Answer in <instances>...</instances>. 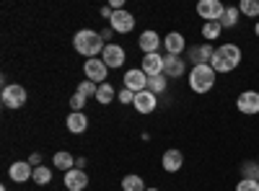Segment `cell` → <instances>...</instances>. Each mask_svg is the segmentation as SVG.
<instances>
[{
  "label": "cell",
  "instance_id": "6da1fadb",
  "mask_svg": "<svg viewBox=\"0 0 259 191\" xmlns=\"http://www.w3.org/2000/svg\"><path fill=\"white\" fill-rule=\"evenodd\" d=\"M241 62V49L236 44H223V47H215V54L210 59V68L215 73H233Z\"/></svg>",
  "mask_w": 259,
  "mask_h": 191
},
{
  "label": "cell",
  "instance_id": "7a4b0ae2",
  "mask_svg": "<svg viewBox=\"0 0 259 191\" xmlns=\"http://www.w3.org/2000/svg\"><path fill=\"white\" fill-rule=\"evenodd\" d=\"M73 47H75V52H78V54L94 59L99 52H104V47H106V44H104L101 34H96V31H91V29H80V31L73 36Z\"/></svg>",
  "mask_w": 259,
  "mask_h": 191
},
{
  "label": "cell",
  "instance_id": "3957f363",
  "mask_svg": "<svg viewBox=\"0 0 259 191\" xmlns=\"http://www.w3.org/2000/svg\"><path fill=\"white\" fill-rule=\"evenodd\" d=\"M215 73L210 65H192L189 70V88L194 93H210L212 86H215Z\"/></svg>",
  "mask_w": 259,
  "mask_h": 191
},
{
  "label": "cell",
  "instance_id": "277c9868",
  "mask_svg": "<svg viewBox=\"0 0 259 191\" xmlns=\"http://www.w3.org/2000/svg\"><path fill=\"white\" fill-rule=\"evenodd\" d=\"M0 98H3L8 109H21L26 103V88L18 86V83H8V86H3V96Z\"/></svg>",
  "mask_w": 259,
  "mask_h": 191
},
{
  "label": "cell",
  "instance_id": "5b68a950",
  "mask_svg": "<svg viewBox=\"0 0 259 191\" xmlns=\"http://www.w3.org/2000/svg\"><path fill=\"white\" fill-rule=\"evenodd\" d=\"M83 73H85V80H91V83H96V86H101V83L106 80V73H109V68H106L104 59L94 57V59H85Z\"/></svg>",
  "mask_w": 259,
  "mask_h": 191
},
{
  "label": "cell",
  "instance_id": "8992f818",
  "mask_svg": "<svg viewBox=\"0 0 259 191\" xmlns=\"http://www.w3.org/2000/svg\"><path fill=\"white\" fill-rule=\"evenodd\" d=\"M223 11H226V6L221 3V0H200L197 3V13H200V18L205 21H221V16H223Z\"/></svg>",
  "mask_w": 259,
  "mask_h": 191
},
{
  "label": "cell",
  "instance_id": "52a82bcc",
  "mask_svg": "<svg viewBox=\"0 0 259 191\" xmlns=\"http://www.w3.org/2000/svg\"><path fill=\"white\" fill-rule=\"evenodd\" d=\"M236 109L246 116L259 114V91H244L239 98H236Z\"/></svg>",
  "mask_w": 259,
  "mask_h": 191
},
{
  "label": "cell",
  "instance_id": "ba28073f",
  "mask_svg": "<svg viewBox=\"0 0 259 191\" xmlns=\"http://www.w3.org/2000/svg\"><path fill=\"white\" fill-rule=\"evenodd\" d=\"M112 31H117V34H130L135 29V16L133 13H127V11H114V16H112Z\"/></svg>",
  "mask_w": 259,
  "mask_h": 191
},
{
  "label": "cell",
  "instance_id": "9c48e42d",
  "mask_svg": "<svg viewBox=\"0 0 259 191\" xmlns=\"http://www.w3.org/2000/svg\"><path fill=\"white\" fill-rule=\"evenodd\" d=\"M8 176H11L16 183L31 181V178H34V165H31L29 160H16V163L8 168Z\"/></svg>",
  "mask_w": 259,
  "mask_h": 191
},
{
  "label": "cell",
  "instance_id": "30bf717a",
  "mask_svg": "<svg viewBox=\"0 0 259 191\" xmlns=\"http://www.w3.org/2000/svg\"><path fill=\"white\" fill-rule=\"evenodd\" d=\"M124 88L135 91V93H143L148 91V75L138 68V70H127L124 73Z\"/></svg>",
  "mask_w": 259,
  "mask_h": 191
},
{
  "label": "cell",
  "instance_id": "8fae6325",
  "mask_svg": "<svg viewBox=\"0 0 259 191\" xmlns=\"http://www.w3.org/2000/svg\"><path fill=\"white\" fill-rule=\"evenodd\" d=\"M135 111L138 114H153L156 106H158V96L150 93V91H143V93H135Z\"/></svg>",
  "mask_w": 259,
  "mask_h": 191
},
{
  "label": "cell",
  "instance_id": "7c38bea8",
  "mask_svg": "<svg viewBox=\"0 0 259 191\" xmlns=\"http://www.w3.org/2000/svg\"><path fill=\"white\" fill-rule=\"evenodd\" d=\"M124 49L119 44H106L104 52H101V59L106 62V68H122L124 65Z\"/></svg>",
  "mask_w": 259,
  "mask_h": 191
},
{
  "label": "cell",
  "instance_id": "4fadbf2b",
  "mask_svg": "<svg viewBox=\"0 0 259 191\" xmlns=\"http://www.w3.org/2000/svg\"><path fill=\"white\" fill-rule=\"evenodd\" d=\"M140 70L148 75V78H153V75H163V57L156 52V54H145L143 62H140Z\"/></svg>",
  "mask_w": 259,
  "mask_h": 191
},
{
  "label": "cell",
  "instance_id": "5bb4252c",
  "mask_svg": "<svg viewBox=\"0 0 259 191\" xmlns=\"http://www.w3.org/2000/svg\"><path fill=\"white\" fill-rule=\"evenodd\" d=\"M184 70H187V62H182V57L163 54V75L166 78H182Z\"/></svg>",
  "mask_w": 259,
  "mask_h": 191
},
{
  "label": "cell",
  "instance_id": "9a60e30c",
  "mask_svg": "<svg viewBox=\"0 0 259 191\" xmlns=\"http://www.w3.org/2000/svg\"><path fill=\"white\" fill-rule=\"evenodd\" d=\"M65 186H68V191H83L89 186V176L80 168H73V171L65 173Z\"/></svg>",
  "mask_w": 259,
  "mask_h": 191
},
{
  "label": "cell",
  "instance_id": "2e32d148",
  "mask_svg": "<svg viewBox=\"0 0 259 191\" xmlns=\"http://www.w3.org/2000/svg\"><path fill=\"white\" fill-rule=\"evenodd\" d=\"M212 54H215V47H212V44H207V41H202L200 47L189 49V59L194 62V65H210Z\"/></svg>",
  "mask_w": 259,
  "mask_h": 191
},
{
  "label": "cell",
  "instance_id": "e0dca14e",
  "mask_svg": "<svg viewBox=\"0 0 259 191\" xmlns=\"http://www.w3.org/2000/svg\"><path fill=\"white\" fill-rule=\"evenodd\" d=\"M161 163H163L166 173H177V171H182V165H184V155H182V150H174V147H171V150L163 153Z\"/></svg>",
  "mask_w": 259,
  "mask_h": 191
},
{
  "label": "cell",
  "instance_id": "ac0fdd59",
  "mask_svg": "<svg viewBox=\"0 0 259 191\" xmlns=\"http://www.w3.org/2000/svg\"><path fill=\"white\" fill-rule=\"evenodd\" d=\"M138 44H140V49H143L145 54H156V52L161 49V36H158L156 31H143L140 39H138Z\"/></svg>",
  "mask_w": 259,
  "mask_h": 191
},
{
  "label": "cell",
  "instance_id": "d6986e66",
  "mask_svg": "<svg viewBox=\"0 0 259 191\" xmlns=\"http://www.w3.org/2000/svg\"><path fill=\"white\" fill-rule=\"evenodd\" d=\"M163 47H166V54L182 57V52H184V36H182L179 31H171V34L163 39Z\"/></svg>",
  "mask_w": 259,
  "mask_h": 191
},
{
  "label": "cell",
  "instance_id": "ffe728a7",
  "mask_svg": "<svg viewBox=\"0 0 259 191\" xmlns=\"http://www.w3.org/2000/svg\"><path fill=\"white\" fill-rule=\"evenodd\" d=\"M68 130H70L73 135H83L85 130H89V119H85L83 111H73V114L68 116Z\"/></svg>",
  "mask_w": 259,
  "mask_h": 191
},
{
  "label": "cell",
  "instance_id": "44dd1931",
  "mask_svg": "<svg viewBox=\"0 0 259 191\" xmlns=\"http://www.w3.org/2000/svg\"><path fill=\"white\" fill-rule=\"evenodd\" d=\"M239 16H241L239 6H226V11H223V16H221V26H223V29H233L236 24H239Z\"/></svg>",
  "mask_w": 259,
  "mask_h": 191
},
{
  "label": "cell",
  "instance_id": "7402d4cb",
  "mask_svg": "<svg viewBox=\"0 0 259 191\" xmlns=\"http://www.w3.org/2000/svg\"><path fill=\"white\" fill-rule=\"evenodd\" d=\"M114 96H117V91H114V86H109V83H101L99 91H96V101L101 106H109L114 101Z\"/></svg>",
  "mask_w": 259,
  "mask_h": 191
},
{
  "label": "cell",
  "instance_id": "603a6c76",
  "mask_svg": "<svg viewBox=\"0 0 259 191\" xmlns=\"http://www.w3.org/2000/svg\"><path fill=\"white\" fill-rule=\"evenodd\" d=\"M52 163L57 165V171H65V173H68V171H73V165H75V160H73V155L70 153H55V158H52Z\"/></svg>",
  "mask_w": 259,
  "mask_h": 191
},
{
  "label": "cell",
  "instance_id": "cb8c5ba5",
  "mask_svg": "<svg viewBox=\"0 0 259 191\" xmlns=\"http://www.w3.org/2000/svg\"><path fill=\"white\" fill-rule=\"evenodd\" d=\"M221 31H223L221 21H207V24H202V36H205L207 41H215V39L221 36Z\"/></svg>",
  "mask_w": 259,
  "mask_h": 191
},
{
  "label": "cell",
  "instance_id": "d4e9b609",
  "mask_svg": "<svg viewBox=\"0 0 259 191\" xmlns=\"http://www.w3.org/2000/svg\"><path fill=\"white\" fill-rule=\"evenodd\" d=\"M241 178L259 181V163H254V160H244V163H241Z\"/></svg>",
  "mask_w": 259,
  "mask_h": 191
},
{
  "label": "cell",
  "instance_id": "484cf974",
  "mask_svg": "<svg viewBox=\"0 0 259 191\" xmlns=\"http://www.w3.org/2000/svg\"><path fill=\"white\" fill-rule=\"evenodd\" d=\"M122 188H124V191H145V183H143V178H140V176L130 173V176H124V178H122Z\"/></svg>",
  "mask_w": 259,
  "mask_h": 191
},
{
  "label": "cell",
  "instance_id": "4316f807",
  "mask_svg": "<svg viewBox=\"0 0 259 191\" xmlns=\"http://www.w3.org/2000/svg\"><path fill=\"white\" fill-rule=\"evenodd\" d=\"M36 186H47L50 181H52V171L47 165H39V168H34V178H31Z\"/></svg>",
  "mask_w": 259,
  "mask_h": 191
},
{
  "label": "cell",
  "instance_id": "83f0119b",
  "mask_svg": "<svg viewBox=\"0 0 259 191\" xmlns=\"http://www.w3.org/2000/svg\"><path fill=\"white\" fill-rule=\"evenodd\" d=\"M148 91L150 93H163L166 91V75H153V78H148Z\"/></svg>",
  "mask_w": 259,
  "mask_h": 191
},
{
  "label": "cell",
  "instance_id": "f1b7e54d",
  "mask_svg": "<svg viewBox=\"0 0 259 191\" xmlns=\"http://www.w3.org/2000/svg\"><path fill=\"white\" fill-rule=\"evenodd\" d=\"M239 11L249 18H256L259 16V0H241L239 3Z\"/></svg>",
  "mask_w": 259,
  "mask_h": 191
},
{
  "label": "cell",
  "instance_id": "f546056e",
  "mask_svg": "<svg viewBox=\"0 0 259 191\" xmlns=\"http://www.w3.org/2000/svg\"><path fill=\"white\" fill-rule=\"evenodd\" d=\"M96 91H99L96 83H91V80H83V83H78V91H75V93H80L83 98H96Z\"/></svg>",
  "mask_w": 259,
  "mask_h": 191
},
{
  "label": "cell",
  "instance_id": "4dcf8cb0",
  "mask_svg": "<svg viewBox=\"0 0 259 191\" xmlns=\"http://www.w3.org/2000/svg\"><path fill=\"white\" fill-rule=\"evenodd\" d=\"M236 191H259V181H249V178H241L236 183Z\"/></svg>",
  "mask_w": 259,
  "mask_h": 191
},
{
  "label": "cell",
  "instance_id": "1f68e13d",
  "mask_svg": "<svg viewBox=\"0 0 259 191\" xmlns=\"http://www.w3.org/2000/svg\"><path fill=\"white\" fill-rule=\"evenodd\" d=\"M83 106H85V98H83L80 93H73V98H70V109H73V111H83Z\"/></svg>",
  "mask_w": 259,
  "mask_h": 191
},
{
  "label": "cell",
  "instance_id": "d6a6232c",
  "mask_svg": "<svg viewBox=\"0 0 259 191\" xmlns=\"http://www.w3.org/2000/svg\"><path fill=\"white\" fill-rule=\"evenodd\" d=\"M119 101H122V103H135V91L122 88V91H119Z\"/></svg>",
  "mask_w": 259,
  "mask_h": 191
},
{
  "label": "cell",
  "instance_id": "836d02e7",
  "mask_svg": "<svg viewBox=\"0 0 259 191\" xmlns=\"http://www.w3.org/2000/svg\"><path fill=\"white\" fill-rule=\"evenodd\" d=\"M99 13H101L104 18H109V21H112V16H114V8H112V6H101V11H99Z\"/></svg>",
  "mask_w": 259,
  "mask_h": 191
},
{
  "label": "cell",
  "instance_id": "e575fe53",
  "mask_svg": "<svg viewBox=\"0 0 259 191\" xmlns=\"http://www.w3.org/2000/svg\"><path fill=\"white\" fill-rule=\"evenodd\" d=\"M29 163H31L34 168H39V165H41V153H31V158H29Z\"/></svg>",
  "mask_w": 259,
  "mask_h": 191
},
{
  "label": "cell",
  "instance_id": "d590c367",
  "mask_svg": "<svg viewBox=\"0 0 259 191\" xmlns=\"http://www.w3.org/2000/svg\"><path fill=\"white\" fill-rule=\"evenodd\" d=\"M112 34H114L112 29H104V31H101V39H104V41H109V39H112Z\"/></svg>",
  "mask_w": 259,
  "mask_h": 191
},
{
  "label": "cell",
  "instance_id": "8d00e7d4",
  "mask_svg": "<svg viewBox=\"0 0 259 191\" xmlns=\"http://www.w3.org/2000/svg\"><path fill=\"white\" fill-rule=\"evenodd\" d=\"M254 34H256V36H259V21H256V26H254Z\"/></svg>",
  "mask_w": 259,
  "mask_h": 191
},
{
  "label": "cell",
  "instance_id": "74e56055",
  "mask_svg": "<svg viewBox=\"0 0 259 191\" xmlns=\"http://www.w3.org/2000/svg\"><path fill=\"white\" fill-rule=\"evenodd\" d=\"M145 191H161V188H145Z\"/></svg>",
  "mask_w": 259,
  "mask_h": 191
},
{
  "label": "cell",
  "instance_id": "f35d334b",
  "mask_svg": "<svg viewBox=\"0 0 259 191\" xmlns=\"http://www.w3.org/2000/svg\"><path fill=\"white\" fill-rule=\"evenodd\" d=\"M256 163H259V160H256Z\"/></svg>",
  "mask_w": 259,
  "mask_h": 191
}]
</instances>
